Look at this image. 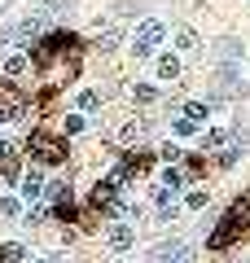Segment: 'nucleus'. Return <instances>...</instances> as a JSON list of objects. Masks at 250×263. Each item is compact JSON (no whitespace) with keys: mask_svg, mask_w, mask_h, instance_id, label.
<instances>
[{"mask_svg":"<svg viewBox=\"0 0 250 263\" xmlns=\"http://www.w3.org/2000/svg\"><path fill=\"white\" fill-rule=\"evenodd\" d=\"M250 228V197H241V202H233L228 211H224V219H220V228H215L211 237H206V246L211 250H228L233 241H237L241 233Z\"/></svg>","mask_w":250,"mask_h":263,"instance_id":"obj_1","label":"nucleus"},{"mask_svg":"<svg viewBox=\"0 0 250 263\" xmlns=\"http://www.w3.org/2000/svg\"><path fill=\"white\" fill-rule=\"evenodd\" d=\"M211 92H215V101H241V97H246V79H241V70L220 66V75L211 79Z\"/></svg>","mask_w":250,"mask_h":263,"instance_id":"obj_2","label":"nucleus"},{"mask_svg":"<svg viewBox=\"0 0 250 263\" xmlns=\"http://www.w3.org/2000/svg\"><path fill=\"white\" fill-rule=\"evenodd\" d=\"M31 158L35 162H62L66 158V141L53 132H31Z\"/></svg>","mask_w":250,"mask_h":263,"instance_id":"obj_3","label":"nucleus"},{"mask_svg":"<svg viewBox=\"0 0 250 263\" xmlns=\"http://www.w3.org/2000/svg\"><path fill=\"white\" fill-rule=\"evenodd\" d=\"M163 35H167V27L158 18H145L136 27V40H132V48H136V57H149L154 53V44H163Z\"/></svg>","mask_w":250,"mask_h":263,"instance_id":"obj_4","label":"nucleus"},{"mask_svg":"<svg viewBox=\"0 0 250 263\" xmlns=\"http://www.w3.org/2000/svg\"><path fill=\"white\" fill-rule=\"evenodd\" d=\"M40 27H44V13H35V18L18 22V27H9V31H0V44H35Z\"/></svg>","mask_w":250,"mask_h":263,"instance_id":"obj_5","label":"nucleus"},{"mask_svg":"<svg viewBox=\"0 0 250 263\" xmlns=\"http://www.w3.org/2000/svg\"><path fill=\"white\" fill-rule=\"evenodd\" d=\"M22 114H27V97L9 79H0V119H22Z\"/></svg>","mask_w":250,"mask_h":263,"instance_id":"obj_6","label":"nucleus"},{"mask_svg":"<svg viewBox=\"0 0 250 263\" xmlns=\"http://www.w3.org/2000/svg\"><path fill=\"white\" fill-rule=\"evenodd\" d=\"M149 263H193V254H189L185 241H163V246H154Z\"/></svg>","mask_w":250,"mask_h":263,"instance_id":"obj_7","label":"nucleus"},{"mask_svg":"<svg viewBox=\"0 0 250 263\" xmlns=\"http://www.w3.org/2000/svg\"><path fill=\"white\" fill-rule=\"evenodd\" d=\"M105 246H110V250H132V246H136V233H132V224L128 219H119V224H110L105 228Z\"/></svg>","mask_w":250,"mask_h":263,"instance_id":"obj_8","label":"nucleus"},{"mask_svg":"<svg viewBox=\"0 0 250 263\" xmlns=\"http://www.w3.org/2000/svg\"><path fill=\"white\" fill-rule=\"evenodd\" d=\"M211 53H215V62H241V57H246V48H241V40H233V35H224V40H215L211 44Z\"/></svg>","mask_w":250,"mask_h":263,"instance_id":"obj_9","label":"nucleus"},{"mask_svg":"<svg viewBox=\"0 0 250 263\" xmlns=\"http://www.w3.org/2000/svg\"><path fill=\"white\" fill-rule=\"evenodd\" d=\"M119 184H123V171H114V176L97 180V189H93V206H105V202H114V193H119Z\"/></svg>","mask_w":250,"mask_h":263,"instance_id":"obj_10","label":"nucleus"},{"mask_svg":"<svg viewBox=\"0 0 250 263\" xmlns=\"http://www.w3.org/2000/svg\"><path fill=\"white\" fill-rule=\"evenodd\" d=\"M18 193L27 197V202H35V197H44V193H48V184H44V176H40V171L31 167L27 176H22V184H18Z\"/></svg>","mask_w":250,"mask_h":263,"instance_id":"obj_11","label":"nucleus"},{"mask_svg":"<svg viewBox=\"0 0 250 263\" xmlns=\"http://www.w3.org/2000/svg\"><path fill=\"white\" fill-rule=\"evenodd\" d=\"M0 180H18V149L0 141Z\"/></svg>","mask_w":250,"mask_h":263,"instance_id":"obj_12","label":"nucleus"},{"mask_svg":"<svg viewBox=\"0 0 250 263\" xmlns=\"http://www.w3.org/2000/svg\"><path fill=\"white\" fill-rule=\"evenodd\" d=\"M154 75H158V79H180V57H176V53H163V57L154 62Z\"/></svg>","mask_w":250,"mask_h":263,"instance_id":"obj_13","label":"nucleus"},{"mask_svg":"<svg viewBox=\"0 0 250 263\" xmlns=\"http://www.w3.org/2000/svg\"><path fill=\"white\" fill-rule=\"evenodd\" d=\"M97 44H101V48H114V44H119V27H114V22H105V27L97 22Z\"/></svg>","mask_w":250,"mask_h":263,"instance_id":"obj_14","label":"nucleus"},{"mask_svg":"<svg viewBox=\"0 0 250 263\" xmlns=\"http://www.w3.org/2000/svg\"><path fill=\"white\" fill-rule=\"evenodd\" d=\"M206 114H211V101H206V105H202V101H189L185 110H180V119H189V123H202Z\"/></svg>","mask_w":250,"mask_h":263,"instance_id":"obj_15","label":"nucleus"},{"mask_svg":"<svg viewBox=\"0 0 250 263\" xmlns=\"http://www.w3.org/2000/svg\"><path fill=\"white\" fill-rule=\"evenodd\" d=\"M198 44H202V40H198V31H189V27L176 31V48H180V53H193Z\"/></svg>","mask_w":250,"mask_h":263,"instance_id":"obj_16","label":"nucleus"},{"mask_svg":"<svg viewBox=\"0 0 250 263\" xmlns=\"http://www.w3.org/2000/svg\"><path fill=\"white\" fill-rule=\"evenodd\" d=\"M224 145H228V132H220V127L202 136V149H224Z\"/></svg>","mask_w":250,"mask_h":263,"instance_id":"obj_17","label":"nucleus"},{"mask_svg":"<svg viewBox=\"0 0 250 263\" xmlns=\"http://www.w3.org/2000/svg\"><path fill=\"white\" fill-rule=\"evenodd\" d=\"M22 254H27V250H22L18 241H9V246H0V263H22Z\"/></svg>","mask_w":250,"mask_h":263,"instance_id":"obj_18","label":"nucleus"},{"mask_svg":"<svg viewBox=\"0 0 250 263\" xmlns=\"http://www.w3.org/2000/svg\"><path fill=\"white\" fill-rule=\"evenodd\" d=\"M22 206H18V197H0V219H18Z\"/></svg>","mask_w":250,"mask_h":263,"instance_id":"obj_19","label":"nucleus"},{"mask_svg":"<svg viewBox=\"0 0 250 263\" xmlns=\"http://www.w3.org/2000/svg\"><path fill=\"white\" fill-rule=\"evenodd\" d=\"M97 105H101V92H93V88L79 92V110H97Z\"/></svg>","mask_w":250,"mask_h":263,"instance_id":"obj_20","label":"nucleus"},{"mask_svg":"<svg viewBox=\"0 0 250 263\" xmlns=\"http://www.w3.org/2000/svg\"><path fill=\"white\" fill-rule=\"evenodd\" d=\"M22 70H27V57H18V53H13L9 62H5V75H22Z\"/></svg>","mask_w":250,"mask_h":263,"instance_id":"obj_21","label":"nucleus"},{"mask_svg":"<svg viewBox=\"0 0 250 263\" xmlns=\"http://www.w3.org/2000/svg\"><path fill=\"white\" fill-rule=\"evenodd\" d=\"M140 136H145V123H136V119H132L128 127H123V141H140Z\"/></svg>","mask_w":250,"mask_h":263,"instance_id":"obj_22","label":"nucleus"},{"mask_svg":"<svg viewBox=\"0 0 250 263\" xmlns=\"http://www.w3.org/2000/svg\"><path fill=\"white\" fill-rule=\"evenodd\" d=\"M185 206H189V211H202V206H206V193H202V189H198V193H189Z\"/></svg>","mask_w":250,"mask_h":263,"instance_id":"obj_23","label":"nucleus"},{"mask_svg":"<svg viewBox=\"0 0 250 263\" xmlns=\"http://www.w3.org/2000/svg\"><path fill=\"white\" fill-rule=\"evenodd\" d=\"M70 5H75V0H44V9H40V13H57V9H70Z\"/></svg>","mask_w":250,"mask_h":263,"instance_id":"obj_24","label":"nucleus"},{"mask_svg":"<svg viewBox=\"0 0 250 263\" xmlns=\"http://www.w3.org/2000/svg\"><path fill=\"white\" fill-rule=\"evenodd\" d=\"M163 184H167V189H180V184H185V176H180V171L171 167V171H167V176H163Z\"/></svg>","mask_w":250,"mask_h":263,"instance_id":"obj_25","label":"nucleus"},{"mask_svg":"<svg viewBox=\"0 0 250 263\" xmlns=\"http://www.w3.org/2000/svg\"><path fill=\"white\" fill-rule=\"evenodd\" d=\"M193 127H198V123H189V119H176V127H171V132H176V136H193Z\"/></svg>","mask_w":250,"mask_h":263,"instance_id":"obj_26","label":"nucleus"},{"mask_svg":"<svg viewBox=\"0 0 250 263\" xmlns=\"http://www.w3.org/2000/svg\"><path fill=\"white\" fill-rule=\"evenodd\" d=\"M75 132H83V119H79V114H70V119H66V136H75Z\"/></svg>","mask_w":250,"mask_h":263,"instance_id":"obj_27","label":"nucleus"},{"mask_svg":"<svg viewBox=\"0 0 250 263\" xmlns=\"http://www.w3.org/2000/svg\"><path fill=\"white\" fill-rule=\"evenodd\" d=\"M154 97H158V92H154L149 84H140V88H136V101H154Z\"/></svg>","mask_w":250,"mask_h":263,"instance_id":"obj_28","label":"nucleus"},{"mask_svg":"<svg viewBox=\"0 0 250 263\" xmlns=\"http://www.w3.org/2000/svg\"><path fill=\"white\" fill-rule=\"evenodd\" d=\"M40 263H57V259H40Z\"/></svg>","mask_w":250,"mask_h":263,"instance_id":"obj_29","label":"nucleus"}]
</instances>
